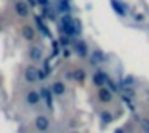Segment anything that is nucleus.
<instances>
[{"instance_id":"nucleus-14","label":"nucleus","mask_w":149,"mask_h":133,"mask_svg":"<svg viewBox=\"0 0 149 133\" xmlns=\"http://www.w3.org/2000/svg\"><path fill=\"white\" fill-rule=\"evenodd\" d=\"M36 21H37V26H39V29L42 31V32L45 34V36H50V31H48V29H47V27H45V24L42 23V19H40L39 16L36 18Z\"/></svg>"},{"instance_id":"nucleus-16","label":"nucleus","mask_w":149,"mask_h":133,"mask_svg":"<svg viewBox=\"0 0 149 133\" xmlns=\"http://www.w3.org/2000/svg\"><path fill=\"white\" fill-rule=\"evenodd\" d=\"M74 77L75 79H77V80H84V79H85V72L84 71H82V69H80V71H75V75H74Z\"/></svg>"},{"instance_id":"nucleus-8","label":"nucleus","mask_w":149,"mask_h":133,"mask_svg":"<svg viewBox=\"0 0 149 133\" xmlns=\"http://www.w3.org/2000/svg\"><path fill=\"white\" fill-rule=\"evenodd\" d=\"M103 61H104L103 52H100V50L93 52V55H91V64H100V63H103Z\"/></svg>"},{"instance_id":"nucleus-13","label":"nucleus","mask_w":149,"mask_h":133,"mask_svg":"<svg viewBox=\"0 0 149 133\" xmlns=\"http://www.w3.org/2000/svg\"><path fill=\"white\" fill-rule=\"evenodd\" d=\"M40 95H42V96H43V100L47 101V104H48V106H52V93H50V91L47 90V88H42Z\"/></svg>"},{"instance_id":"nucleus-10","label":"nucleus","mask_w":149,"mask_h":133,"mask_svg":"<svg viewBox=\"0 0 149 133\" xmlns=\"http://www.w3.org/2000/svg\"><path fill=\"white\" fill-rule=\"evenodd\" d=\"M75 52H77V55L80 56V58H84V56H87V45H85L84 42H79V43H75Z\"/></svg>"},{"instance_id":"nucleus-20","label":"nucleus","mask_w":149,"mask_h":133,"mask_svg":"<svg viewBox=\"0 0 149 133\" xmlns=\"http://www.w3.org/2000/svg\"><path fill=\"white\" fill-rule=\"evenodd\" d=\"M116 133H123V130H120V128H119V130H116Z\"/></svg>"},{"instance_id":"nucleus-5","label":"nucleus","mask_w":149,"mask_h":133,"mask_svg":"<svg viewBox=\"0 0 149 133\" xmlns=\"http://www.w3.org/2000/svg\"><path fill=\"white\" fill-rule=\"evenodd\" d=\"M93 82H95V85H98V87H103V85H106V82H107V75L104 74V72H96V74L93 75Z\"/></svg>"},{"instance_id":"nucleus-3","label":"nucleus","mask_w":149,"mask_h":133,"mask_svg":"<svg viewBox=\"0 0 149 133\" xmlns=\"http://www.w3.org/2000/svg\"><path fill=\"white\" fill-rule=\"evenodd\" d=\"M48 125H50V122H48V119H47L45 116H39L36 119V127H37V130H40V132H45V130L48 128Z\"/></svg>"},{"instance_id":"nucleus-2","label":"nucleus","mask_w":149,"mask_h":133,"mask_svg":"<svg viewBox=\"0 0 149 133\" xmlns=\"http://www.w3.org/2000/svg\"><path fill=\"white\" fill-rule=\"evenodd\" d=\"M15 10H16V13L19 15V16H27V13H29V7H27L26 2H16L15 3Z\"/></svg>"},{"instance_id":"nucleus-11","label":"nucleus","mask_w":149,"mask_h":133,"mask_svg":"<svg viewBox=\"0 0 149 133\" xmlns=\"http://www.w3.org/2000/svg\"><path fill=\"white\" fill-rule=\"evenodd\" d=\"M23 36H24V39L32 40L34 36H36V31H34L31 26H24V27H23Z\"/></svg>"},{"instance_id":"nucleus-19","label":"nucleus","mask_w":149,"mask_h":133,"mask_svg":"<svg viewBox=\"0 0 149 133\" xmlns=\"http://www.w3.org/2000/svg\"><path fill=\"white\" fill-rule=\"evenodd\" d=\"M39 2H40V3H42V5H45L47 2H48V0H39Z\"/></svg>"},{"instance_id":"nucleus-9","label":"nucleus","mask_w":149,"mask_h":133,"mask_svg":"<svg viewBox=\"0 0 149 133\" xmlns=\"http://www.w3.org/2000/svg\"><path fill=\"white\" fill-rule=\"evenodd\" d=\"M52 91L55 95H63L66 91L64 84H63V82H55V84H53V87H52Z\"/></svg>"},{"instance_id":"nucleus-4","label":"nucleus","mask_w":149,"mask_h":133,"mask_svg":"<svg viewBox=\"0 0 149 133\" xmlns=\"http://www.w3.org/2000/svg\"><path fill=\"white\" fill-rule=\"evenodd\" d=\"M37 79H39V71H37L34 66L26 68V80L27 82H36Z\"/></svg>"},{"instance_id":"nucleus-1","label":"nucleus","mask_w":149,"mask_h":133,"mask_svg":"<svg viewBox=\"0 0 149 133\" xmlns=\"http://www.w3.org/2000/svg\"><path fill=\"white\" fill-rule=\"evenodd\" d=\"M61 23H63V31H64L68 36H75L77 34V31H75V24H74V21L71 19V16H64L61 19Z\"/></svg>"},{"instance_id":"nucleus-21","label":"nucleus","mask_w":149,"mask_h":133,"mask_svg":"<svg viewBox=\"0 0 149 133\" xmlns=\"http://www.w3.org/2000/svg\"><path fill=\"white\" fill-rule=\"evenodd\" d=\"M75 133H77V132H75Z\"/></svg>"},{"instance_id":"nucleus-18","label":"nucleus","mask_w":149,"mask_h":133,"mask_svg":"<svg viewBox=\"0 0 149 133\" xmlns=\"http://www.w3.org/2000/svg\"><path fill=\"white\" fill-rule=\"evenodd\" d=\"M47 77V74H45V71H39V79L40 80H43V79Z\"/></svg>"},{"instance_id":"nucleus-6","label":"nucleus","mask_w":149,"mask_h":133,"mask_svg":"<svg viewBox=\"0 0 149 133\" xmlns=\"http://www.w3.org/2000/svg\"><path fill=\"white\" fill-rule=\"evenodd\" d=\"M29 56L32 61H39V59H42V50L39 48V47H32V48L29 50Z\"/></svg>"},{"instance_id":"nucleus-7","label":"nucleus","mask_w":149,"mask_h":133,"mask_svg":"<svg viewBox=\"0 0 149 133\" xmlns=\"http://www.w3.org/2000/svg\"><path fill=\"white\" fill-rule=\"evenodd\" d=\"M26 100H27L29 104H37L40 101V93H37V91H29L27 96H26Z\"/></svg>"},{"instance_id":"nucleus-12","label":"nucleus","mask_w":149,"mask_h":133,"mask_svg":"<svg viewBox=\"0 0 149 133\" xmlns=\"http://www.w3.org/2000/svg\"><path fill=\"white\" fill-rule=\"evenodd\" d=\"M111 98H112V95H111V91L107 88H100V100L101 101H111Z\"/></svg>"},{"instance_id":"nucleus-15","label":"nucleus","mask_w":149,"mask_h":133,"mask_svg":"<svg viewBox=\"0 0 149 133\" xmlns=\"http://www.w3.org/2000/svg\"><path fill=\"white\" fill-rule=\"evenodd\" d=\"M112 5H114V8H116V11L119 15H125V11L122 10V5H117V0H112Z\"/></svg>"},{"instance_id":"nucleus-17","label":"nucleus","mask_w":149,"mask_h":133,"mask_svg":"<svg viewBox=\"0 0 149 133\" xmlns=\"http://www.w3.org/2000/svg\"><path fill=\"white\" fill-rule=\"evenodd\" d=\"M101 119H103L104 122H111V120H112V116H111L109 112H103V116H101Z\"/></svg>"}]
</instances>
